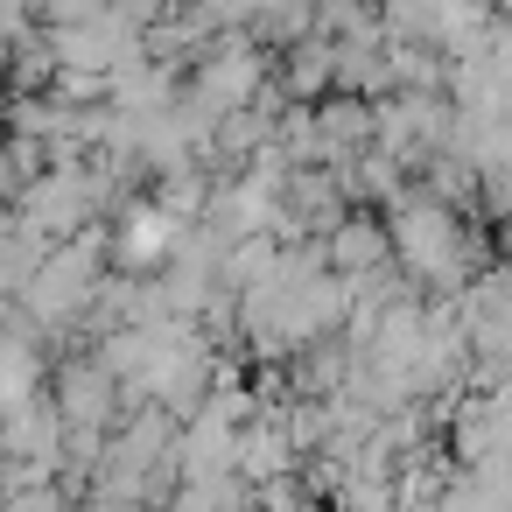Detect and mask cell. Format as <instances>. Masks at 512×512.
I'll use <instances>...</instances> for the list:
<instances>
[{
  "label": "cell",
  "instance_id": "cell-4",
  "mask_svg": "<svg viewBox=\"0 0 512 512\" xmlns=\"http://www.w3.org/2000/svg\"><path fill=\"white\" fill-rule=\"evenodd\" d=\"M323 260H330V274L337 281H365V274H386V260H393V232L379 225V218H365V211H351L330 239H323Z\"/></svg>",
  "mask_w": 512,
  "mask_h": 512
},
{
  "label": "cell",
  "instance_id": "cell-2",
  "mask_svg": "<svg viewBox=\"0 0 512 512\" xmlns=\"http://www.w3.org/2000/svg\"><path fill=\"white\" fill-rule=\"evenodd\" d=\"M113 393H120V379H113L92 351H85V358H64L57 379H50V400H57V414H64L71 435H106V421H113Z\"/></svg>",
  "mask_w": 512,
  "mask_h": 512
},
{
  "label": "cell",
  "instance_id": "cell-6",
  "mask_svg": "<svg viewBox=\"0 0 512 512\" xmlns=\"http://www.w3.org/2000/svg\"><path fill=\"white\" fill-rule=\"evenodd\" d=\"M323 85H337V43H302V50H288V92H295V99H316Z\"/></svg>",
  "mask_w": 512,
  "mask_h": 512
},
{
  "label": "cell",
  "instance_id": "cell-5",
  "mask_svg": "<svg viewBox=\"0 0 512 512\" xmlns=\"http://www.w3.org/2000/svg\"><path fill=\"white\" fill-rule=\"evenodd\" d=\"M316 127H323V155L344 162V155H358V148L372 141V106L351 99V92H330V99L316 106Z\"/></svg>",
  "mask_w": 512,
  "mask_h": 512
},
{
  "label": "cell",
  "instance_id": "cell-1",
  "mask_svg": "<svg viewBox=\"0 0 512 512\" xmlns=\"http://www.w3.org/2000/svg\"><path fill=\"white\" fill-rule=\"evenodd\" d=\"M386 232H393V267H400V274H414V281H428V288H463L470 253H463V225H456L449 204L414 197V204H400V211L386 218Z\"/></svg>",
  "mask_w": 512,
  "mask_h": 512
},
{
  "label": "cell",
  "instance_id": "cell-3",
  "mask_svg": "<svg viewBox=\"0 0 512 512\" xmlns=\"http://www.w3.org/2000/svg\"><path fill=\"white\" fill-rule=\"evenodd\" d=\"M183 232H190V225H176L155 197H148V204H127V218H120V232H113V260H120L127 274H162V267L176 260Z\"/></svg>",
  "mask_w": 512,
  "mask_h": 512
}]
</instances>
